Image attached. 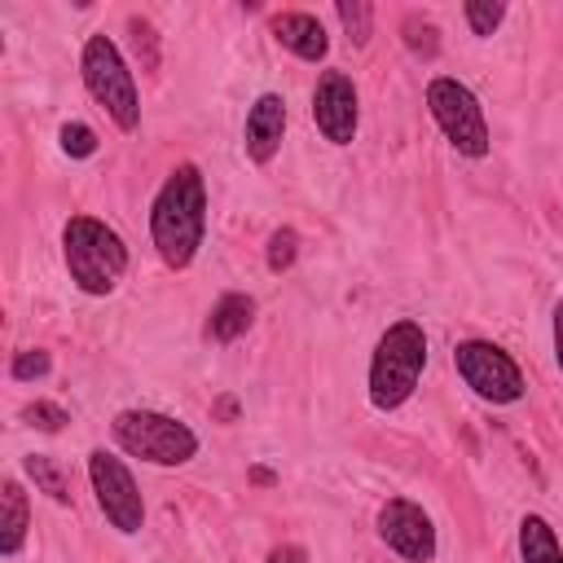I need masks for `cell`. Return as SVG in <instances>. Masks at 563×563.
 Segmentation results:
<instances>
[{"label": "cell", "instance_id": "6da1fadb", "mask_svg": "<svg viewBox=\"0 0 563 563\" xmlns=\"http://www.w3.org/2000/svg\"><path fill=\"white\" fill-rule=\"evenodd\" d=\"M207 238V180L198 163H176L150 202V242L167 268H189Z\"/></svg>", "mask_w": 563, "mask_h": 563}, {"label": "cell", "instance_id": "7a4b0ae2", "mask_svg": "<svg viewBox=\"0 0 563 563\" xmlns=\"http://www.w3.org/2000/svg\"><path fill=\"white\" fill-rule=\"evenodd\" d=\"M422 369H427V330H422V321H413V317L391 321L378 334L374 352H369V405L378 413L400 409L418 391Z\"/></svg>", "mask_w": 563, "mask_h": 563}, {"label": "cell", "instance_id": "3957f363", "mask_svg": "<svg viewBox=\"0 0 563 563\" xmlns=\"http://www.w3.org/2000/svg\"><path fill=\"white\" fill-rule=\"evenodd\" d=\"M62 260H66V273L75 282V290H84L92 299L110 295L128 273L123 238L97 216H70L62 224Z\"/></svg>", "mask_w": 563, "mask_h": 563}, {"label": "cell", "instance_id": "277c9868", "mask_svg": "<svg viewBox=\"0 0 563 563\" xmlns=\"http://www.w3.org/2000/svg\"><path fill=\"white\" fill-rule=\"evenodd\" d=\"M79 79L88 88V97L110 114V123L119 132H136L141 128V92L136 79L119 53V44L110 35H88L79 48Z\"/></svg>", "mask_w": 563, "mask_h": 563}, {"label": "cell", "instance_id": "5b68a950", "mask_svg": "<svg viewBox=\"0 0 563 563\" xmlns=\"http://www.w3.org/2000/svg\"><path fill=\"white\" fill-rule=\"evenodd\" d=\"M110 435L128 457H141L150 466H185L189 457H198L194 427L158 409H119L110 418Z\"/></svg>", "mask_w": 563, "mask_h": 563}, {"label": "cell", "instance_id": "8992f818", "mask_svg": "<svg viewBox=\"0 0 563 563\" xmlns=\"http://www.w3.org/2000/svg\"><path fill=\"white\" fill-rule=\"evenodd\" d=\"M427 110L435 119V128L444 132V141L462 154V158H484L493 136H488V119H484V106L479 97L453 79V75H435L427 84Z\"/></svg>", "mask_w": 563, "mask_h": 563}, {"label": "cell", "instance_id": "52a82bcc", "mask_svg": "<svg viewBox=\"0 0 563 563\" xmlns=\"http://www.w3.org/2000/svg\"><path fill=\"white\" fill-rule=\"evenodd\" d=\"M453 369H457V378L484 405H515V400H523V387H528L523 383V369L493 339H462L453 347Z\"/></svg>", "mask_w": 563, "mask_h": 563}, {"label": "cell", "instance_id": "ba28073f", "mask_svg": "<svg viewBox=\"0 0 563 563\" xmlns=\"http://www.w3.org/2000/svg\"><path fill=\"white\" fill-rule=\"evenodd\" d=\"M88 484L97 493V506L106 515V523L123 537H136L145 528V497L128 471V462L110 449H92L88 453Z\"/></svg>", "mask_w": 563, "mask_h": 563}, {"label": "cell", "instance_id": "9c48e42d", "mask_svg": "<svg viewBox=\"0 0 563 563\" xmlns=\"http://www.w3.org/2000/svg\"><path fill=\"white\" fill-rule=\"evenodd\" d=\"M378 537L391 554L405 563H431L435 559V523L413 497H387L378 506Z\"/></svg>", "mask_w": 563, "mask_h": 563}, {"label": "cell", "instance_id": "30bf717a", "mask_svg": "<svg viewBox=\"0 0 563 563\" xmlns=\"http://www.w3.org/2000/svg\"><path fill=\"white\" fill-rule=\"evenodd\" d=\"M312 123L330 145H352L356 141V123H361V97L352 75L343 70H321L317 88H312Z\"/></svg>", "mask_w": 563, "mask_h": 563}, {"label": "cell", "instance_id": "8fae6325", "mask_svg": "<svg viewBox=\"0 0 563 563\" xmlns=\"http://www.w3.org/2000/svg\"><path fill=\"white\" fill-rule=\"evenodd\" d=\"M282 136H286V97L282 92H260L246 110V123H242V150L255 167L273 163L277 150H282Z\"/></svg>", "mask_w": 563, "mask_h": 563}, {"label": "cell", "instance_id": "7c38bea8", "mask_svg": "<svg viewBox=\"0 0 563 563\" xmlns=\"http://www.w3.org/2000/svg\"><path fill=\"white\" fill-rule=\"evenodd\" d=\"M268 31H273V40H277L282 48H290L299 62H325V53H330V35H325V26H321L317 13H299V9L273 13V18H268Z\"/></svg>", "mask_w": 563, "mask_h": 563}, {"label": "cell", "instance_id": "4fadbf2b", "mask_svg": "<svg viewBox=\"0 0 563 563\" xmlns=\"http://www.w3.org/2000/svg\"><path fill=\"white\" fill-rule=\"evenodd\" d=\"M251 325H255V299H251L246 290H229V295H220V299L211 303L202 334H207L211 343H233V339H242Z\"/></svg>", "mask_w": 563, "mask_h": 563}, {"label": "cell", "instance_id": "5bb4252c", "mask_svg": "<svg viewBox=\"0 0 563 563\" xmlns=\"http://www.w3.org/2000/svg\"><path fill=\"white\" fill-rule=\"evenodd\" d=\"M26 532H31V501H26V488L9 475L0 484V554L18 559L26 545Z\"/></svg>", "mask_w": 563, "mask_h": 563}, {"label": "cell", "instance_id": "9a60e30c", "mask_svg": "<svg viewBox=\"0 0 563 563\" xmlns=\"http://www.w3.org/2000/svg\"><path fill=\"white\" fill-rule=\"evenodd\" d=\"M519 559L523 563H563L559 532L550 528L545 515H523L519 519Z\"/></svg>", "mask_w": 563, "mask_h": 563}, {"label": "cell", "instance_id": "2e32d148", "mask_svg": "<svg viewBox=\"0 0 563 563\" xmlns=\"http://www.w3.org/2000/svg\"><path fill=\"white\" fill-rule=\"evenodd\" d=\"M22 471H26V479L35 484V493H48L57 506H70V475L57 466V457H48V453H26V457H22Z\"/></svg>", "mask_w": 563, "mask_h": 563}, {"label": "cell", "instance_id": "e0dca14e", "mask_svg": "<svg viewBox=\"0 0 563 563\" xmlns=\"http://www.w3.org/2000/svg\"><path fill=\"white\" fill-rule=\"evenodd\" d=\"M400 40L422 62H435V53H440V26L431 18H422V13H405L400 18Z\"/></svg>", "mask_w": 563, "mask_h": 563}, {"label": "cell", "instance_id": "ac0fdd59", "mask_svg": "<svg viewBox=\"0 0 563 563\" xmlns=\"http://www.w3.org/2000/svg\"><path fill=\"white\" fill-rule=\"evenodd\" d=\"M334 13H339V22H343L347 40H352L356 48H365L369 35H374V4H365V0H339Z\"/></svg>", "mask_w": 563, "mask_h": 563}, {"label": "cell", "instance_id": "d6986e66", "mask_svg": "<svg viewBox=\"0 0 563 563\" xmlns=\"http://www.w3.org/2000/svg\"><path fill=\"white\" fill-rule=\"evenodd\" d=\"M295 260H299V233H295V229H273V233H268V246H264L268 273H290Z\"/></svg>", "mask_w": 563, "mask_h": 563}, {"label": "cell", "instance_id": "ffe728a7", "mask_svg": "<svg viewBox=\"0 0 563 563\" xmlns=\"http://www.w3.org/2000/svg\"><path fill=\"white\" fill-rule=\"evenodd\" d=\"M462 13H466L471 35H493L501 26V18H506V4L501 0H466Z\"/></svg>", "mask_w": 563, "mask_h": 563}, {"label": "cell", "instance_id": "44dd1931", "mask_svg": "<svg viewBox=\"0 0 563 563\" xmlns=\"http://www.w3.org/2000/svg\"><path fill=\"white\" fill-rule=\"evenodd\" d=\"M57 141H62V154H70V158H92L97 154V132L79 119H66L57 128Z\"/></svg>", "mask_w": 563, "mask_h": 563}, {"label": "cell", "instance_id": "7402d4cb", "mask_svg": "<svg viewBox=\"0 0 563 563\" xmlns=\"http://www.w3.org/2000/svg\"><path fill=\"white\" fill-rule=\"evenodd\" d=\"M48 369H53V356H48L44 347H26V352L13 356L9 378H13V383H35V378H48Z\"/></svg>", "mask_w": 563, "mask_h": 563}, {"label": "cell", "instance_id": "603a6c76", "mask_svg": "<svg viewBox=\"0 0 563 563\" xmlns=\"http://www.w3.org/2000/svg\"><path fill=\"white\" fill-rule=\"evenodd\" d=\"M22 422H31L35 431L57 435V431L70 422V413H66L62 405H53V400H35V405H26V409H22Z\"/></svg>", "mask_w": 563, "mask_h": 563}, {"label": "cell", "instance_id": "cb8c5ba5", "mask_svg": "<svg viewBox=\"0 0 563 563\" xmlns=\"http://www.w3.org/2000/svg\"><path fill=\"white\" fill-rule=\"evenodd\" d=\"M268 563H308V550H303V545H295V541L273 545V550H268Z\"/></svg>", "mask_w": 563, "mask_h": 563}, {"label": "cell", "instance_id": "d4e9b609", "mask_svg": "<svg viewBox=\"0 0 563 563\" xmlns=\"http://www.w3.org/2000/svg\"><path fill=\"white\" fill-rule=\"evenodd\" d=\"M554 361H559V374H563V299L554 303Z\"/></svg>", "mask_w": 563, "mask_h": 563}, {"label": "cell", "instance_id": "484cf974", "mask_svg": "<svg viewBox=\"0 0 563 563\" xmlns=\"http://www.w3.org/2000/svg\"><path fill=\"white\" fill-rule=\"evenodd\" d=\"M216 413H220L224 422H233V418H238V400H233V396H220V400H216Z\"/></svg>", "mask_w": 563, "mask_h": 563}, {"label": "cell", "instance_id": "4316f807", "mask_svg": "<svg viewBox=\"0 0 563 563\" xmlns=\"http://www.w3.org/2000/svg\"><path fill=\"white\" fill-rule=\"evenodd\" d=\"M251 479H255V484H273V471H268V466H255Z\"/></svg>", "mask_w": 563, "mask_h": 563}]
</instances>
